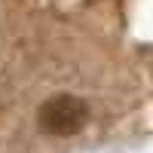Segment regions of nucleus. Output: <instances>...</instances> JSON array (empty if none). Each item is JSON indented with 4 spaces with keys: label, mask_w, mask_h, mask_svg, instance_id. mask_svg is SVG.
<instances>
[{
    "label": "nucleus",
    "mask_w": 153,
    "mask_h": 153,
    "mask_svg": "<svg viewBox=\"0 0 153 153\" xmlns=\"http://www.w3.org/2000/svg\"><path fill=\"white\" fill-rule=\"evenodd\" d=\"M37 120H40V129L46 135L71 138V135H76L86 126L89 107H86V101H80L76 95H55V98H49L40 107Z\"/></svg>",
    "instance_id": "f257e3e1"
}]
</instances>
